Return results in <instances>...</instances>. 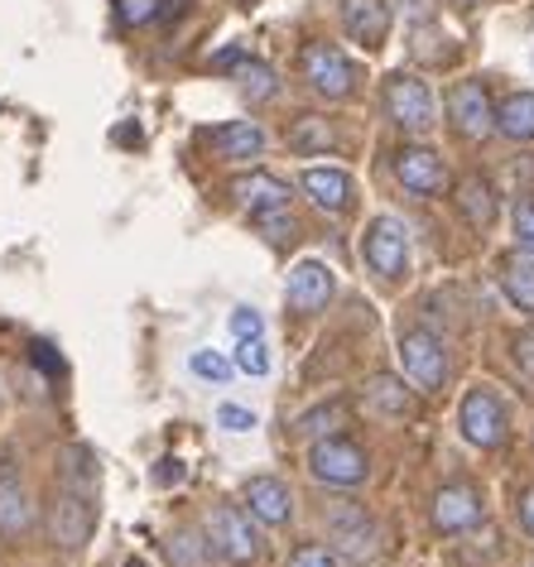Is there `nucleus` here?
I'll return each mask as SVG.
<instances>
[{
    "instance_id": "f257e3e1",
    "label": "nucleus",
    "mask_w": 534,
    "mask_h": 567,
    "mask_svg": "<svg viewBox=\"0 0 534 567\" xmlns=\"http://www.w3.org/2000/svg\"><path fill=\"white\" fill-rule=\"evenodd\" d=\"M203 538H207V548H213V558L232 563V567H250L260 558V529H256V519L246 515V505H232V501L207 505Z\"/></svg>"
},
{
    "instance_id": "f03ea898",
    "label": "nucleus",
    "mask_w": 534,
    "mask_h": 567,
    "mask_svg": "<svg viewBox=\"0 0 534 567\" xmlns=\"http://www.w3.org/2000/svg\"><path fill=\"white\" fill-rule=\"evenodd\" d=\"M328 538H332V553L337 563H351V567H367L381 558V524L371 519V509L361 501H337L328 505Z\"/></svg>"
},
{
    "instance_id": "7ed1b4c3",
    "label": "nucleus",
    "mask_w": 534,
    "mask_h": 567,
    "mask_svg": "<svg viewBox=\"0 0 534 567\" xmlns=\"http://www.w3.org/2000/svg\"><path fill=\"white\" fill-rule=\"evenodd\" d=\"M308 476L322 481V486H337V491H351L371 476V457L357 437L347 433H332V437H318L308 443Z\"/></svg>"
},
{
    "instance_id": "20e7f679",
    "label": "nucleus",
    "mask_w": 534,
    "mask_h": 567,
    "mask_svg": "<svg viewBox=\"0 0 534 567\" xmlns=\"http://www.w3.org/2000/svg\"><path fill=\"white\" fill-rule=\"evenodd\" d=\"M361 260L381 284H400L410 275V226L390 212L371 217V226L361 231Z\"/></svg>"
},
{
    "instance_id": "39448f33",
    "label": "nucleus",
    "mask_w": 534,
    "mask_h": 567,
    "mask_svg": "<svg viewBox=\"0 0 534 567\" xmlns=\"http://www.w3.org/2000/svg\"><path fill=\"white\" fill-rule=\"evenodd\" d=\"M299 73L308 82V92H318L322 102H347V96L357 92V82H361V68L351 63L337 44H328V39H314V44H304Z\"/></svg>"
},
{
    "instance_id": "423d86ee",
    "label": "nucleus",
    "mask_w": 534,
    "mask_h": 567,
    "mask_svg": "<svg viewBox=\"0 0 534 567\" xmlns=\"http://www.w3.org/2000/svg\"><path fill=\"white\" fill-rule=\"evenodd\" d=\"M458 433L468 437L472 447L496 452V447H505V437H511V409H505V400L491 385H472L458 404Z\"/></svg>"
},
{
    "instance_id": "0eeeda50",
    "label": "nucleus",
    "mask_w": 534,
    "mask_h": 567,
    "mask_svg": "<svg viewBox=\"0 0 534 567\" xmlns=\"http://www.w3.org/2000/svg\"><path fill=\"white\" fill-rule=\"evenodd\" d=\"M381 102H386V116L396 121L404 135H429L433 125H439V102H433V87L424 78H414V73H390Z\"/></svg>"
},
{
    "instance_id": "6e6552de",
    "label": "nucleus",
    "mask_w": 534,
    "mask_h": 567,
    "mask_svg": "<svg viewBox=\"0 0 534 567\" xmlns=\"http://www.w3.org/2000/svg\"><path fill=\"white\" fill-rule=\"evenodd\" d=\"M400 371H404V380H410L414 390H424V394L443 390L448 375H453V361H448L443 337L429 332V328L400 332Z\"/></svg>"
},
{
    "instance_id": "1a4fd4ad",
    "label": "nucleus",
    "mask_w": 534,
    "mask_h": 567,
    "mask_svg": "<svg viewBox=\"0 0 534 567\" xmlns=\"http://www.w3.org/2000/svg\"><path fill=\"white\" fill-rule=\"evenodd\" d=\"M448 125L468 145H482V140L496 135V102H491L482 78H462L448 87Z\"/></svg>"
},
{
    "instance_id": "9d476101",
    "label": "nucleus",
    "mask_w": 534,
    "mask_h": 567,
    "mask_svg": "<svg viewBox=\"0 0 534 567\" xmlns=\"http://www.w3.org/2000/svg\"><path fill=\"white\" fill-rule=\"evenodd\" d=\"M390 168H396V183L410 197H443L448 193V164L443 154L433 145H400L396 159H390Z\"/></svg>"
},
{
    "instance_id": "9b49d317",
    "label": "nucleus",
    "mask_w": 534,
    "mask_h": 567,
    "mask_svg": "<svg viewBox=\"0 0 534 567\" xmlns=\"http://www.w3.org/2000/svg\"><path fill=\"white\" fill-rule=\"evenodd\" d=\"M482 519H486V501H482V491H476L472 481H453V486H443L439 495H433V505H429V524H433V534H443V538L472 534Z\"/></svg>"
},
{
    "instance_id": "f8f14e48",
    "label": "nucleus",
    "mask_w": 534,
    "mask_h": 567,
    "mask_svg": "<svg viewBox=\"0 0 534 567\" xmlns=\"http://www.w3.org/2000/svg\"><path fill=\"white\" fill-rule=\"evenodd\" d=\"M92 519H96L92 491L59 486V495H53V505H49V534L59 538V548H82V544H88Z\"/></svg>"
},
{
    "instance_id": "ddd939ff",
    "label": "nucleus",
    "mask_w": 534,
    "mask_h": 567,
    "mask_svg": "<svg viewBox=\"0 0 534 567\" xmlns=\"http://www.w3.org/2000/svg\"><path fill=\"white\" fill-rule=\"evenodd\" d=\"M34 495L24 486L20 466L16 462H0V538L20 544V538L34 534Z\"/></svg>"
},
{
    "instance_id": "4468645a",
    "label": "nucleus",
    "mask_w": 534,
    "mask_h": 567,
    "mask_svg": "<svg viewBox=\"0 0 534 567\" xmlns=\"http://www.w3.org/2000/svg\"><path fill=\"white\" fill-rule=\"evenodd\" d=\"M332 293H337V279H332V269L322 265V260H299V265L289 269L285 303H289L299 318L322 313V308L332 303Z\"/></svg>"
},
{
    "instance_id": "2eb2a0df",
    "label": "nucleus",
    "mask_w": 534,
    "mask_h": 567,
    "mask_svg": "<svg viewBox=\"0 0 534 567\" xmlns=\"http://www.w3.org/2000/svg\"><path fill=\"white\" fill-rule=\"evenodd\" d=\"M242 505L260 529H285L294 519V491L279 476H250L242 486Z\"/></svg>"
},
{
    "instance_id": "dca6fc26",
    "label": "nucleus",
    "mask_w": 534,
    "mask_h": 567,
    "mask_svg": "<svg viewBox=\"0 0 534 567\" xmlns=\"http://www.w3.org/2000/svg\"><path fill=\"white\" fill-rule=\"evenodd\" d=\"M299 188H304L308 203H314L318 212H328V217H342V212L357 203V183H351V174H347V168H332V164L304 168Z\"/></svg>"
},
{
    "instance_id": "f3484780",
    "label": "nucleus",
    "mask_w": 534,
    "mask_h": 567,
    "mask_svg": "<svg viewBox=\"0 0 534 567\" xmlns=\"http://www.w3.org/2000/svg\"><path fill=\"white\" fill-rule=\"evenodd\" d=\"M453 203H458L462 221H468L472 231H491V226H496V217H501V193H496V183H491L486 174H476V168L453 183Z\"/></svg>"
},
{
    "instance_id": "a211bd4d",
    "label": "nucleus",
    "mask_w": 534,
    "mask_h": 567,
    "mask_svg": "<svg viewBox=\"0 0 534 567\" xmlns=\"http://www.w3.org/2000/svg\"><path fill=\"white\" fill-rule=\"evenodd\" d=\"M342 30L351 44L381 49L390 39V0H342Z\"/></svg>"
},
{
    "instance_id": "6ab92c4d",
    "label": "nucleus",
    "mask_w": 534,
    "mask_h": 567,
    "mask_svg": "<svg viewBox=\"0 0 534 567\" xmlns=\"http://www.w3.org/2000/svg\"><path fill=\"white\" fill-rule=\"evenodd\" d=\"M207 145H213V154L227 164H256L265 154V131L256 121H227V125H213V131H207Z\"/></svg>"
},
{
    "instance_id": "aec40b11",
    "label": "nucleus",
    "mask_w": 534,
    "mask_h": 567,
    "mask_svg": "<svg viewBox=\"0 0 534 567\" xmlns=\"http://www.w3.org/2000/svg\"><path fill=\"white\" fill-rule=\"evenodd\" d=\"M232 197L250 212V217H265V212L289 207V183L275 178V174H265V168H256V174L232 178Z\"/></svg>"
},
{
    "instance_id": "412c9836",
    "label": "nucleus",
    "mask_w": 534,
    "mask_h": 567,
    "mask_svg": "<svg viewBox=\"0 0 534 567\" xmlns=\"http://www.w3.org/2000/svg\"><path fill=\"white\" fill-rule=\"evenodd\" d=\"M361 400H367V409L376 419H410L414 414V390L404 385L400 375H390V371L371 375L367 385H361Z\"/></svg>"
},
{
    "instance_id": "4be33fe9",
    "label": "nucleus",
    "mask_w": 534,
    "mask_h": 567,
    "mask_svg": "<svg viewBox=\"0 0 534 567\" xmlns=\"http://www.w3.org/2000/svg\"><path fill=\"white\" fill-rule=\"evenodd\" d=\"M496 279H501V293L511 299V308L534 318V255H505L496 265Z\"/></svg>"
},
{
    "instance_id": "5701e85b",
    "label": "nucleus",
    "mask_w": 534,
    "mask_h": 567,
    "mask_svg": "<svg viewBox=\"0 0 534 567\" xmlns=\"http://www.w3.org/2000/svg\"><path fill=\"white\" fill-rule=\"evenodd\" d=\"M496 135H505L511 145H530L534 140V92H511L496 106Z\"/></svg>"
},
{
    "instance_id": "b1692460",
    "label": "nucleus",
    "mask_w": 534,
    "mask_h": 567,
    "mask_svg": "<svg viewBox=\"0 0 534 567\" xmlns=\"http://www.w3.org/2000/svg\"><path fill=\"white\" fill-rule=\"evenodd\" d=\"M285 140H289V150H294V154H328V150H337L332 121H328V116H308V111L289 121Z\"/></svg>"
},
{
    "instance_id": "393cba45",
    "label": "nucleus",
    "mask_w": 534,
    "mask_h": 567,
    "mask_svg": "<svg viewBox=\"0 0 534 567\" xmlns=\"http://www.w3.org/2000/svg\"><path fill=\"white\" fill-rule=\"evenodd\" d=\"M351 414V404L347 400H322L314 409H304L299 419H294V433L308 437V443H318V437H332V433H342V423Z\"/></svg>"
},
{
    "instance_id": "a878e982",
    "label": "nucleus",
    "mask_w": 534,
    "mask_h": 567,
    "mask_svg": "<svg viewBox=\"0 0 534 567\" xmlns=\"http://www.w3.org/2000/svg\"><path fill=\"white\" fill-rule=\"evenodd\" d=\"M232 82H236V92H242L250 106H265V102H275L279 96V73L270 63H260V59H246L232 73Z\"/></svg>"
},
{
    "instance_id": "bb28decb",
    "label": "nucleus",
    "mask_w": 534,
    "mask_h": 567,
    "mask_svg": "<svg viewBox=\"0 0 534 567\" xmlns=\"http://www.w3.org/2000/svg\"><path fill=\"white\" fill-rule=\"evenodd\" d=\"M164 558L168 567H213V548H207L203 529H168Z\"/></svg>"
},
{
    "instance_id": "cd10ccee",
    "label": "nucleus",
    "mask_w": 534,
    "mask_h": 567,
    "mask_svg": "<svg viewBox=\"0 0 534 567\" xmlns=\"http://www.w3.org/2000/svg\"><path fill=\"white\" fill-rule=\"evenodd\" d=\"M511 236H515V250L520 255H534V193L515 197V207H511Z\"/></svg>"
},
{
    "instance_id": "c85d7f7f",
    "label": "nucleus",
    "mask_w": 534,
    "mask_h": 567,
    "mask_svg": "<svg viewBox=\"0 0 534 567\" xmlns=\"http://www.w3.org/2000/svg\"><path fill=\"white\" fill-rule=\"evenodd\" d=\"M260 226V236L270 240V246H289L294 236H299V221L289 217V207H279V212H265V217H256Z\"/></svg>"
},
{
    "instance_id": "c756f323",
    "label": "nucleus",
    "mask_w": 534,
    "mask_h": 567,
    "mask_svg": "<svg viewBox=\"0 0 534 567\" xmlns=\"http://www.w3.org/2000/svg\"><path fill=\"white\" fill-rule=\"evenodd\" d=\"M236 365L246 375H270V347L260 337H246V342H236Z\"/></svg>"
},
{
    "instance_id": "7c9ffc66",
    "label": "nucleus",
    "mask_w": 534,
    "mask_h": 567,
    "mask_svg": "<svg viewBox=\"0 0 534 567\" xmlns=\"http://www.w3.org/2000/svg\"><path fill=\"white\" fill-rule=\"evenodd\" d=\"M188 371L203 375V380H213V385H222V380H232V361L217 357V351H193V357H188Z\"/></svg>"
},
{
    "instance_id": "2f4dec72",
    "label": "nucleus",
    "mask_w": 534,
    "mask_h": 567,
    "mask_svg": "<svg viewBox=\"0 0 534 567\" xmlns=\"http://www.w3.org/2000/svg\"><path fill=\"white\" fill-rule=\"evenodd\" d=\"M116 20L125 30H140V24L160 20V0H116Z\"/></svg>"
},
{
    "instance_id": "473e14b6",
    "label": "nucleus",
    "mask_w": 534,
    "mask_h": 567,
    "mask_svg": "<svg viewBox=\"0 0 534 567\" xmlns=\"http://www.w3.org/2000/svg\"><path fill=\"white\" fill-rule=\"evenodd\" d=\"M511 361H515V371L534 385V328H525V332L511 337Z\"/></svg>"
},
{
    "instance_id": "72a5a7b5",
    "label": "nucleus",
    "mask_w": 534,
    "mask_h": 567,
    "mask_svg": "<svg viewBox=\"0 0 534 567\" xmlns=\"http://www.w3.org/2000/svg\"><path fill=\"white\" fill-rule=\"evenodd\" d=\"M285 567H337V553L328 544H299L289 553Z\"/></svg>"
},
{
    "instance_id": "f704fd0d",
    "label": "nucleus",
    "mask_w": 534,
    "mask_h": 567,
    "mask_svg": "<svg viewBox=\"0 0 534 567\" xmlns=\"http://www.w3.org/2000/svg\"><path fill=\"white\" fill-rule=\"evenodd\" d=\"M30 361H34V371L49 375V380H63V375H68V361H63L49 342H34V347H30Z\"/></svg>"
},
{
    "instance_id": "c9c22d12",
    "label": "nucleus",
    "mask_w": 534,
    "mask_h": 567,
    "mask_svg": "<svg viewBox=\"0 0 534 567\" xmlns=\"http://www.w3.org/2000/svg\"><path fill=\"white\" fill-rule=\"evenodd\" d=\"M227 328H232L236 342H246V337H260V332H265V318L256 313V308H232Z\"/></svg>"
},
{
    "instance_id": "e433bc0d",
    "label": "nucleus",
    "mask_w": 534,
    "mask_h": 567,
    "mask_svg": "<svg viewBox=\"0 0 534 567\" xmlns=\"http://www.w3.org/2000/svg\"><path fill=\"white\" fill-rule=\"evenodd\" d=\"M217 423H222L227 433H250V429H256V414H250V409H242V404H222V409H217Z\"/></svg>"
},
{
    "instance_id": "4c0bfd02",
    "label": "nucleus",
    "mask_w": 534,
    "mask_h": 567,
    "mask_svg": "<svg viewBox=\"0 0 534 567\" xmlns=\"http://www.w3.org/2000/svg\"><path fill=\"white\" fill-rule=\"evenodd\" d=\"M515 515H520V529H525L534 538V486L520 491V501H515Z\"/></svg>"
},
{
    "instance_id": "58836bf2",
    "label": "nucleus",
    "mask_w": 534,
    "mask_h": 567,
    "mask_svg": "<svg viewBox=\"0 0 534 567\" xmlns=\"http://www.w3.org/2000/svg\"><path fill=\"white\" fill-rule=\"evenodd\" d=\"M400 6H404V16H410L414 24H424L433 16V0H400Z\"/></svg>"
},
{
    "instance_id": "ea45409f",
    "label": "nucleus",
    "mask_w": 534,
    "mask_h": 567,
    "mask_svg": "<svg viewBox=\"0 0 534 567\" xmlns=\"http://www.w3.org/2000/svg\"><path fill=\"white\" fill-rule=\"evenodd\" d=\"M242 63H246V49H236V44H232V49H222L217 59H213V68H232V73H236Z\"/></svg>"
},
{
    "instance_id": "a19ab883",
    "label": "nucleus",
    "mask_w": 534,
    "mask_h": 567,
    "mask_svg": "<svg viewBox=\"0 0 534 567\" xmlns=\"http://www.w3.org/2000/svg\"><path fill=\"white\" fill-rule=\"evenodd\" d=\"M178 476H184V466H178L174 457H164V466H160V472H154V481H160V486H174Z\"/></svg>"
},
{
    "instance_id": "79ce46f5",
    "label": "nucleus",
    "mask_w": 534,
    "mask_h": 567,
    "mask_svg": "<svg viewBox=\"0 0 534 567\" xmlns=\"http://www.w3.org/2000/svg\"><path fill=\"white\" fill-rule=\"evenodd\" d=\"M530 567H534V563H530Z\"/></svg>"
}]
</instances>
